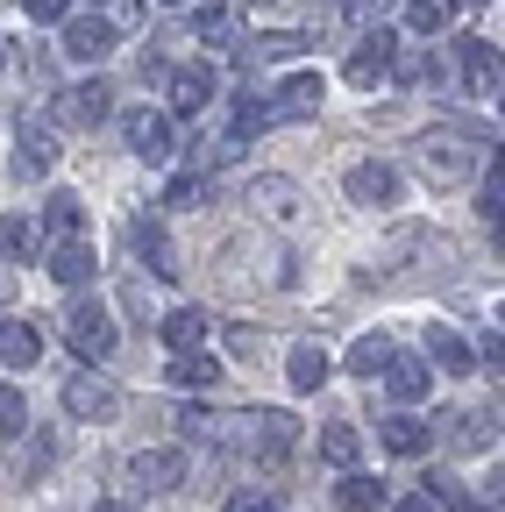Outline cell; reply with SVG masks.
I'll list each match as a JSON object with an SVG mask.
<instances>
[{
    "label": "cell",
    "instance_id": "cell-50",
    "mask_svg": "<svg viewBox=\"0 0 505 512\" xmlns=\"http://www.w3.org/2000/svg\"><path fill=\"white\" fill-rule=\"evenodd\" d=\"M0 64H8V50H0Z\"/></svg>",
    "mask_w": 505,
    "mask_h": 512
},
{
    "label": "cell",
    "instance_id": "cell-39",
    "mask_svg": "<svg viewBox=\"0 0 505 512\" xmlns=\"http://www.w3.org/2000/svg\"><path fill=\"white\" fill-rule=\"evenodd\" d=\"M207 200V178H178L171 192H164V207H200Z\"/></svg>",
    "mask_w": 505,
    "mask_h": 512
},
{
    "label": "cell",
    "instance_id": "cell-42",
    "mask_svg": "<svg viewBox=\"0 0 505 512\" xmlns=\"http://www.w3.org/2000/svg\"><path fill=\"white\" fill-rule=\"evenodd\" d=\"M228 349H235V356H257L264 335H257V328H228Z\"/></svg>",
    "mask_w": 505,
    "mask_h": 512
},
{
    "label": "cell",
    "instance_id": "cell-16",
    "mask_svg": "<svg viewBox=\"0 0 505 512\" xmlns=\"http://www.w3.org/2000/svg\"><path fill=\"white\" fill-rule=\"evenodd\" d=\"M463 72H470V93H484V100H498V79H505V64H498V50H491V43H477V36H463Z\"/></svg>",
    "mask_w": 505,
    "mask_h": 512
},
{
    "label": "cell",
    "instance_id": "cell-33",
    "mask_svg": "<svg viewBox=\"0 0 505 512\" xmlns=\"http://www.w3.org/2000/svg\"><path fill=\"white\" fill-rule=\"evenodd\" d=\"M406 29L413 36H441L449 29V8H441V0H406Z\"/></svg>",
    "mask_w": 505,
    "mask_h": 512
},
{
    "label": "cell",
    "instance_id": "cell-41",
    "mask_svg": "<svg viewBox=\"0 0 505 512\" xmlns=\"http://www.w3.org/2000/svg\"><path fill=\"white\" fill-rule=\"evenodd\" d=\"M36 470H50V441H22V477H36Z\"/></svg>",
    "mask_w": 505,
    "mask_h": 512
},
{
    "label": "cell",
    "instance_id": "cell-31",
    "mask_svg": "<svg viewBox=\"0 0 505 512\" xmlns=\"http://www.w3.org/2000/svg\"><path fill=\"white\" fill-rule=\"evenodd\" d=\"M342 512H377V505H385V484H377V477H356V470H342Z\"/></svg>",
    "mask_w": 505,
    "mask_h": 512
},
{
    "label": "cell",
    "instance_id": "cell-17",
    "mask_svg": "<svg viewBox=\"0 0 505 512\" xmlns=\"http://www.w3.org/2000/svg\"><path fill=\"white\" fill-rule=\"evenodd\" d=\"M470 171V150L463 143H420V178L427 185H456Z\"/></svg>",
    "mask_w": 505,
    "mask_h": 512
},
{
    "label": "cell",
    "instance_id": "cell-36",
    "mask_svg": "<svg viewBox=\"0 0 505 512\" xmlns=\"http://www.w3.org/2000/svg\"><path fill=\"white\" fill-rule=\"evenodd\" d=\"M0 434H29V406L15 384H0Z\"/></svg>",
    "mask_w": 505,
    "mask_h": 512
},
{
    "label": "cell",
    "instance_id": "cell-26",
    "mask_svg": "<svg viewBox=\"0 0 505 512\" xmlns=\"http://www.w3.org/2000/svg\"><path fill=\"white\" fill-rule=\"evenodd\" d=\"M356 456H363V434H356L349 420L321 427V463H335V470H356Z\"/></svg>",
    "mask_w": 505,
    "mask_h": 512
},
{
    "label": "cell",
    "instance_id": "cell-1",
    "mask_svg": "<svg viewBox=\"0 0 505 512\" xmlns=\"http://www.w3.org/2000/svg\"><path fill=\"white\" fill-rule=\"evenodd\" d=\"M65 342H72L79 363H107V356H114V313H107L100 299H79V306L65 313Z\"/></svg>",
    "mask_w": 505,
    "mask_h": 512
},
{
    "label": "cell",
    "instance_id": "cell-38",
    "mask_svg": "<svg viewBox=\"0 0 505 512\" xmlns=\"http://www.w3.org/2000/svg\"><path fill=\"white\" fill-rule=\"evenodd\" d=\"M178 434H185V441H221V420L200 413V406H185V413H178Z\"/></svg>",
    "mask_w": 505,
    "mask_h": 512
},
{
    "label": "cell",
    "instance_id": "cell-20",
    "mask_svg": "<svg viewBox=\"0 0 505 512\" xmlns=\"http://www.w3.org/2000/svg\"><path fill=\"white\" fill-rule=\"evenodd\" d=\"M129 242H136V256H143L157 278H178V264H171V235H164L150 214H143V221H129Z\"/></svg>",
    "mask_w": 505,
    "mask_h": 512
},
{
    "label": "cell",
    "instance_id": "cell-27",
    "mask_svg": "<svg viewBox=\"0 0 505 512\" xmlns=\"http://www.w3.org/2000/svg\"><path fill=\"white\" fill-rule=\"evenodd\" d=\"M427 498H434V512H484L491 498H477L463 477H427Z\"/></svg>",
    "mask_w": 505,
    "mask_h": 512
},
{
    "label": "cell",
    "instance_id": "cell-44",
    "mask_svg": "<svg viewBox=\"0 0 505 512\" xmlns=\"http://www.w3.org/2000/svg\"><path fill=\"white\" fill-rule=\"evenodd\" d=\"M342 8H349V22H377V15L392 8V0H342Z\"/></svg>",
    "mask_w": 505,
    "mask_h": 512
},
{
    "label": "cell",
    "instance_id": "cell-8",
    "mask_svg": "<svg viewBox=\"0 0 505 512\" xmlns=\"http://www.w3.org/2000/svg\"><path fill=\"white\" fill-rule=\"evenodd\" d=\"M129 477H136V491H178L185 484V456L178 448H143V456H129Z\"/></svg>",
    "mask_w": 505,
    "mask_h": 512
},
{
    "label": "cell",
    "instance_id": "cell-19",
    "mask_svg": "<svg viewBox=\"0 0 505 512\" xmlns=\"http://www.w3.org/2000/svg\"><path fill=\"white\" fill-rule=\"evenodd\" d=\"M36 356H43L36 320H0V363H8V370H29Z\"/></svg>",
    "mask_w": 505,
    "mask_h": 512
},
{
    "label": "cell",
    "instance_id": "cell-30",
    "mask_svg": "<svg viewBox=\"0 0 505 512\" xmlns=\"http://www.w3.org/2000/svg\"><path fill=\"white\" fill-rule=\"evenodd\" d=\"M427 363H441L449 377H470V349H463V335H449V328H427Z\"/></svg>",
    "mask_w": 505,
    "mask_h": 512
},
{
    "label": "cell",
    "instance_id": "cell-40",
    "mask_svg": "<svg viewBox=\"0 0 505 512\" xmlns=\"http://www.w3.org/2000/svg\"><path fill=\"white\" fill-rule=\"evenodd\" d=\"M228 512H285V505H278L271 491H235V498H228Z\"/></svg>",
    "mask_w": 505,
    "mask_h": 512
},
{
    "label": "cell",
    "instance_id": "cell-23",
    "mask_svg": "<svg viewBox=\"0 0 505 512\" xmlns=\"http://www.w3.org/2000/svg\"><path fill=\"white\" fill-rule=\"evenodd\" d=\"M185 8H193V36H200V43H214V50L235 43V22H228L221 0H185Z\"/></svg>",
    "mask_w": 505,
    "mask_h": 512
},
{
    "label": "cell",
    "instance_id": "cell-25",
    "mask_svg": "<svg viewBox=\"0 0 505 512\" xmlns=\"http://www.w3.org/2000/svg\"><path fill=\"white\" fill-rule=\"evenodd\" d=\"M164 377L178 384V392H200V384H214V377H221V363H214V356H200V349H178Z\"/></svg>",
    "mask_w": 505,
    "mask_h": 512
},
{
    "label": "cell",
    "instance_id": "cell-6",
    "mask_svg": "<svg viewBox=\"0 0 505 512\" xmlns=\"http://www.w3.org/2000/svg\"><path fill=\"white\" fill-rule=\"evenodd\" d=\"M114 406H121V392H114L107 377H93V370H79L65 384V413L72 420H114Z\"/></svg>",
    "mask_w": 505,
    "mask_h": 512
},
{
    "label": "cell",
    "instance_id": "cell-15",
    "mask_svg": "<svg viewBox=\"0 0 505 512\" xmlns=\"http://www.w3.org/2000/svg\"><path fill=\"white\" fill-rule=\"evenodd\" d=\"M93 271H100L93 249H86L79 235H57V249H50V278H57V285H93Z\"/></svg>",
    "mask_w": 505,
    "mask_h": 512
},
{
    "label": "cell",
    "instance_id": "cell-2",
    "mask_svg": "<svg viewBox=\"0 0 505 512\" xmlns=\"http://www.w3.org/2000/svg\"><path fill=\"white\" fill-rule=\"evenodd\" d=\"M235 427H242V448L257 463H285L292 448H299V420L292 413H242Z\"/></svg>",
    "mask_w": 505,
    "mask_h": 512
},
{
    "label": "cell",
    "instance_id": "cell-24",
    "mask_svg": "<svg viewBox=\"0 0 505 512\" xmlns=\"http://www.w3.org/2000/svg\"><path fill=\"white\" fill-rule=\"evenodd\" d=\"M491 413H441V434H449V448H491Z\"/></svg>",
    "mask_w": 505,
    "mask_h": 512
},
{
    "label": "cell",
    "instance_id": "cell-49",
    "mask_svg": "<svg viewBox=\"0 0 505 512\" xmlns=\"http://www.w3.org/2000/svg\"><path fill=\"white\" fill-rule=\"evenodd\" d=\"M164 8H185V0H164Z\"/></svg>",
    "mask_w": 505,
    "mask_h": 512
},
{
    "label": "cell",
    "instance_id": "cell-37",
    "mask_svg": "<svg viewBox=\"0 0 505 512\" xmlns=\"http://www.w3.org/2000/svg\"><path fill=\"white\" fill-rule=\"evenodd\" d=\"M257 50H264V57H306V50H313V36H306V29H278V36H264Z\"/></svg>",
    "mask_w": 505,
    "mask_h": 512
},
{
    "label": "cell",
    "instance_id": "cell-9",
    "mask_svg": "<svg viewBox=\"0 0 505 512\" xmlns=\"http://www.w3.org/2000/svg\"><path fill=\"white\" fill-rule=\"evenodd\" d=\"M377 377H385V392H392L399 406H413V399H427V392H434V370H427L420 356H399V349L385 356V370H377Z\"/></svg>",
    "mask_w": 505,
    "mask_h": 512
},
{
    "label": "cell",
    "instance_id": "cell-22",
    "mask_svg": "<svg viewBox=\"0 0 505 512\" xmlns=\"http://www.w3.org/2000/svg\"><path fill=\"white\" fill-rule=\"evenodd\" d=\"M377 441H385L392 456H427V441H434V427H420L413 413H392L385 427H377Z\"/></svg>",
    "mask_w": 505,
    "mask_h": 512
},
{
    "label": "cell",
    "instance_id": "cell-21",
    "mask_svg": "<svg viewBox=\"0 0 505 512\" xmlns=\"http://www.w3.org/2000/svg\"><path fill=\"white\" fill-rule=\"evenodd\" d=\"M249 207H264L271 221H299V185L292 178H257L249 185Z\"/></svg>",
    "mask_w": 505,
    "mask_h": 512
},
{
    "label": "cell",
    "instance_id": "cell-7",
    "mask_svg": "<svg viewBox=\"0 0 505 512\" xmlns=\"http://www.w3.org/2000/svg\"><path fill=\"white\" fill-rule=\"evenodd\" d=\"M164 93H171V114H207V107L221 100V86H214L207 64H185V72H171Z\"/></svg>",
    "mask_w": 505,
    "mask_h": 512
},
{
    "label": "cell",
    "instance_id": "cell-28",
    "mask_svg": "<svg viewBox=\"0 0 505 512\" xmlns=\"http://www.w3.org/2000/svg\"><path fill=\"white\" fill-rule=\"evenodd\" d=\"M264 128H271V107L264 100H228V143H249V136H264Z\"/></svg>",
    "mask_w": 505,
    "mask_h": 512
},
{
    "label": "cell",
    "instance_id": "cell-4",
    "mask_svg": "<svg viewBox=\"0 0 505 512\" xmlns=\"http://www.w3.org/2000/svg\"><path fill=\"white\" fill-rule=\"evenodd\" d=\"M107 114H114V86L107 79H86V86L57 93V121H65V128H100Z\"/></svg>",
    "mask_w": 505,
    "mask_h": 512
},
{
    "label": "cell",
    "instance_id": "cell-5",
    "mask_svg": "<svg viewBox=\"0 0 505 512\" xmlns=\"http://www.w3.org/2000/svg\"><path fill=\"white\" fill-rule=\"evenodd\" d=\"M321 100H328V86H321V79H313V72H292L264 107H271V121H313V114H321Z\"/></svg>",
    "mask_w": 505,
    "mask_h": 512
},
{
    "label": "cell",
    "instance_id": "cell-48",
    "mask_svg": "<svg viewBox=\"0 0 505 512\" xmlns=\"http://www.w3.org/2000/svg\"><path fill=\"white\" fill-rule=\"evenodd\" d=\"M0 299H8V278H0Z\"/></svg>",
    "mask_w": 505,
    "mask_h": 512
},
{
    "label": "cell",
    "instance_id": "cell-3",
    "mask_svg": "<svg viewBox=\"0 0 505 512\" xmlns=\"http://www.w3.org/2000/svg\"><path fill=\"white\" fill-rule=\"evenodd\" d=\"M121 136H129V150H136L143 164H171V157H178L171 114H157V107H136V114H121Z\"/></svg>",
    "mask_w": 505,
    "mask_h": 512
},
{
    "label": "cell",
    "instance_id": "cell-35",
    "mask_svg": "<svg viewBox=\"0 0 505 512\" xmlns=\"http://www.w3.org/2000/svg\"><path fill=\"white\" fill-rule=\"evenodd\" d=\"M477 214H484V228L498 235V214H505V178H498V157H491V178H484V200H477Z\"/></svg>",
    "mask_w": 505,
    "mask_h": 512
},
{
    "label": "cell",
    "instance_id": "cell-29",
    "mask_svg": "<svg viewBox=\"0 0 505 512\" xmlns=\"http://www.w3.org/2000/svg\"><path fill=\"white\" fill-rule=\"evenodd\" d=\"M43 228L50 235H79L86 228V200H79V192H50V200H43Z\"/></svg>",
    "mask_w": 505,
    "mask_h": 512
},
{
    "label": "cell",
    "instance_id": "cell-45",
    "mask_svg": "<svg viewBox=\"0 0 505 512\" xmlns=\"http://www.w3.org/2000/svg\"><path fill=\"white\" fill-rule=\"evenodd\" d=\"M392 512H434V498H427V491H413V498H399Z\"/></svg>",
    "mask_w": 505,
    "mask_h": 512
},
{
    "label": "cell",
    "instance_id": "cell-10",
    "mask_svg": "<svg viewBox=\"0 0 505 512\" xmlns=\"http://www.w3.org/2000/svg\"><path fill=\"white\" fill-rule=\"evenodd\" d=\"M15 164H22L29 178H43V171L57 164V136H50L36 114H22V121H15Z\"/></svg>",
    "mask_w": 505,
    "mask_h": 512
},
{
    "label": "cell",
    "instance_id": "cell-34",
    "mask_svg": "<svg viewBox=\"0 0 505 512\" xmlns=\"http://www.w3.org/2000/svg\"><path fill=\"white\" fill-rule=\"evenodd\" d=\"M385 356H392L385 335H363V342L349 349V370H356V377H377V370H385Z\"/></svg>",
    "mask_w": 505,
    "mask_h": 512
},
{
    "label": "cell",
    "instance_id": "cell-47",
    "mask_svg": "<svg viewBox=\"0 0 505 512\" xmlns=\"http://www.w3.org/2000/svg\"><path fill=\"white\" fill-rule=\"evenodd\" d=\"M441 8H484V0H441Z\"/></svg>",
    "mask_w": 505,
    "mask_h": 512
},
{
    "label": "cell",
    "instance_id": "cell-43",
    "mask_svg": "<svg viewBox=\"0 0 505 512\" xmlns=\"http://www.w3.org/2000/svg\"><path fill=\"white\" fill-rule=\"evenodd\" d=\"M22 8H29L36 22H65V8H72V0H22Z\"/></svg>",
    "mask_w": 505,
    "mask_h": 512
},
{
    "label": "cell",
    "instance_id": "cell-13",
    "mask_svg": "<svg viewBox=\"0 0 505 512\" xmlns=\"http://www.w3.org/2000/svg\"><path fill=\"white\" fill-rule=\"evenodd\" d=\"M157 335L171 342V356H178V349H207V335H214V320H207L200 306H171V313L157 320Z\"/></svg>",
    "mask_w": 505,
    "mask_h": 512
},
{
    "label": "cell",
    "instance_id": "cell-18",
    "mask_svg": "<svg viewBox=\"0 0 505 512\" xmlns=\"http://www.w3.org/2000/svg\"><path fill=\"white\" fill-rule=\"evenodd\" d=\"M285 377H292V392H321V384L335 377V363H328V349H321V342H299V349H292V363H285Z\"/></svg>",
    "mask_w": 505,
    "mask_h": 512
},
{
    "label": "cell",
    "instance_id": "cell-11",
    "mask_svg": "<svg viewBox=\"0 0 505 512\" xmlns=\"http://www.w3.org/2000/svg\"><path fill=\"white\" fill-rule=\"evenodd\" d=\"M392 50H399V36H385V29H370L363 43H356V57H349V86H377L392 72Z\"/></svg>",
    "mask_w": 505,
    "mask_h": 512
},
{
    "label": "cell",
    "instance_id": "cell-46",
    "mask_svg": "<svg viewBox=\"0 0 505 512\" xmlns=\"http://www.w3.org/2000/svg\"><path fill=\"white\" fill-rule=\"evenodd\" d=\"M93 512H136V505H121V498H100V505H93Z\"/></svg>",
    "mask_w": 505,
    "mask_h": 512
},
{
    "label": "cell",
    "instance_id": "cell-14",
    "mask_svg": "<svg viewBox=\"0 0 505 512\" xmlns=\"http://www.w3.org/2000/svg\"><path fill=\"white\" fill-rule=\"evenodd\" d=\"M114 43H121V36H114L107 15H79V22H65V57H86V64H93V57H107Z\"/></svg>",
    "mask_w": 505,
    "mask_h": 512
},
{
    "label": "cell",
    "instance_id": "cell-32",
    "mask_svg": "<svg viewBox=\"0 0 505 512\" xmlns=\"http://www.w3.org/2000/svg\"><path fill=\"white\" fill-rule=\"evenodd\" d=\"M0 249H8V256H36L43 249V228L29 214H8V221H0Z\"/></svg>",
    "mask_w": 505,
    "mask_h": 512
},
{
    "label": "cell",
    "instance_id": "cell-12",
    "mask_svg": "<svg viewBox=\"0 0 505 512\" xmlns=\"http://www.w3.org/2000/svg\"><path fill=\"white\" fill-rule=\"evenodd\" d=\"M349 200L356 207H399V171L392 164H356L349 171Z\"/></svg>",
    "mask_w": 505,
    "mask_h": 512
}]
</instances>
